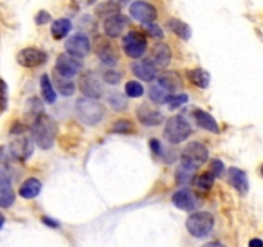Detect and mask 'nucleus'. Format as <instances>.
<instances>
[{"mask_svg": "<svg viewBox=\"0 0 263 247\" xmlns=\"http://www.w3.org/2000/svg\"><path fill=\"white\" fill-rule=\"evenodd\" d=\"M31 135L35 144L41 149H50L55 143L58 135V123L51 116L40 113L33 120L31 126Z\"/></svg>", "mask_w": 263, "mask_h": 247, "instance_id": "f257e3e1", "label": "nucleus"}, {"mask_svg": "<svg viewBox=\"0 0 263 247\" xmlns=\"http://www.w3.org/2000/svg\"><path fill=\"white\" fill-rule=\"evenodd\" d=\"M76 113L82 123L87 126H94L103 120L105 115V108L97 99L84 97L77 99Z\"/></svg>", "mask_w": 263, "mask_h": 247, "instance_id": "f03ea898", "label": "nucleus"}, {"mask_svg": "<svg viewBox=\"0 0 263 247\" xmlns=\"http://www.w3.org/2000/svg\"><path fill=\"white\" fill-rule=\"evenodd\" d=\"M208 156H210V152L204 144L200 142H190L182 149L181 154H180V161L184 167L197 171L202 165L207 162Z\"/></svg>", "mask_w": 263, "mask_h": 247, "instance_id": "7ed1b4c3", "label": "nucleus"}, {"mask_svg": "<svg viewBox=\"0 0 263 247\" xmlns=\"http://www.w3.org/2000/svg\"><path fill=\"white\" fill-rule=\"evenodd\" d=\"M190 134H192V125L182 116H172L164 125L163 136L171 144H179L186 140Z\"/></svg>", "mask_w": 263, "mask_h": 247, "instance_id": "20e7f679", "label": "nucleus"}, {"mask_svg": "<svg viewBox=\"0 0 263 247\" xmlns=\"http://www.w3.org/2000/svg\"><path fill=\"white\" fill-rule=\"evenodd\" d=\"M215 226V218L207 211L194 213L186 219V229L195 238H204L212 232Z\"/></svg>", "mask_w": 263, "mask_h": 247, "instance_id": "39448f33", "label": "nucleus"}, {"mask_svg": "<svg viewBox=\"0 0 263 247\" xmlns=\"http://www.w3.org/2000/svg\"><path fill=\"white\" fill-rule=\"evenodd\" d=\"M122 49L127 57L133 59H139L145 54L148 49L146 38L139 31H130L122 39Z\"/></svg>", "mask_w": 263, "mask_h": 247, "instance_id": "423d86ee", "label": "nucleus"}, {"mask_svg": "<svg viewBox=\"0 0 263 247\" xmlns=\"http://www.w3.org/2000/svg\"><path fill=\"white\" fill-rule=\"evenodd\" d=\"M79 89L86 98L99 99L104 93V85L95 72L87 71L80 76Z\"/></svg>", "mask_w": 263, "mask_h": 247, "instance_id": "0eeeda50", "label": "nucleus"}, {"mask_svg": "<svg viewBox=\"0 0 263 247\" xmlns=\"http://www.w3.org/2000/svg\"><path fill=\"white\" fill-rule=\"evenodd\" d=\"M64 48H66L67 54L79 59L84 58V57H86L90 53L91 45H90L89 36L86 33L76 32L74 35L69 36L67 39Z\"/></svg>", "mask_w": 263, "mask_h": 247, "instance_id": "6e6552de", "label": "nucleus"}, {"mask_svg": "<svg viewBox=\"0 0 263 247\" xmlns=\"http://www.w3.org/2000/svg\"><path fill=\"white\" fill-rule=\"evenodd\" d=\"M130 14L135 21L140 22L141 25L152 23L157 20V8L145 0H135L130 5Z\"/></svg>", "mask_w": 263, "mask_h": 247, "instance_id": "1a4fd4ad", "label": "nucleus"}, {"mask_svg": "<svg viewBox=\"0 0 263 247\" xmlns=\"http://www.w3.org/2000/svg\"><path fill=\"white\" fill-rule=\"evenodd\" d=\"M46 61H48V54L41 49L32 48V46L22 49L17 54L18 64L26 68H36L45 64Z\"/></svg>", "mask_w": 263, "mask_h": 247, "instance_id": "9d476101", "label": "nucleus"}, {"mask_svg": "<svg viewBox=\"0 0 263 247\" xmlns=\"http://www.w3.org/2000/svg\"><path fill=\"white\" fill-rule=\"evenodd\" d=\"M82 68V62L69 54H61L55 61V72L61 76L71 79L76 76Z\"/></svg>", "mask_w": 263, "mask_h": 247, "instance_id": "9b49d317", "label": "nucleus"}, {"mask_svg": "<svg viewBox=\"0 0 263 247\" xmlns=\"http://www.w3.org/2000/svg\"><path fill=\"white\" fill-rule=\"evenodd\" d=\"M136 117L144 126H158L163 122V113L149 103H143L136 108Z\"/></svg>", "mask_w": 263, "mask_h": 247, "instance_id": "f8f14e48", "label": "nucleus"}, {"mask_svg": "<svg viewBox=\"0 0 263 247\" xmlns=\"http://www.w3.org/2000/svg\"><path fill=\"white\" fill-rule=\"evenodd\" d=\"M9 152L18 161H26L33 153V143L28 136L22 135L10 142Z\"/></svg>", "mask_w": 263, "mask_h": 247, "instance_id": "ddd939ff", "label": "nucleus"}, {"mask_svg": "<svg viewBox=\"0 0 263 247\" xmlns=\"http://www.w3.org/2000/svg\"><path fill=\"white\" fill-rule=\"evenodd\" d=\"M172 202L177 208L182 211H193L199 207V200L193 190L187 188L177 190L172 196Z\"/></svg>", "mask_w": 263, "mask_h": 247, "instance_id": "4468645a", "label": "nucleus"}, {"mask_svg": "<svg viewBox=\"0 0 263 247\" xmlns=\"http://www.w3.org/2000/svg\"><path fill=\"white\" fill-rule=\"evenodd\" d=\"M128 18L126 15L117 13V14H113L107 17L104 22V32L108 38L116 39L120 38V35H122L123 30L126 28V26L128 25Z\"/></svg>", "mask_w": 263, "mask_h": 247, "instance_id": "2eb2a0df", "label": "nucleus"}, {"mask_svg": "<svg viewBox=\"0 0 263 247\" xmlns=\"http://www.w3.org/2000/svg\"><path fill=\"white\" fill-rule=\"evenodd\" d=\"M15 195L10 178L4 170H0V207L8 208L14 203Z\"/></svg>", "mask_w": 263, "mask_h": 247, "instance_id": "dca6fc26", "label": "nucleus"}, {"mask_svg": "<svg viewBox=\"0 0 263 247\" xmlns=\"http://www.w3.org/2000/svg\"><path fill=\"white\" fill-rule=\"evenodd\" d=\"M95 50H97V56L99 57L100 61L104 64L109 67H115L118 63V54L117 50L115 49V46L107 40H100L97 43L95 46Z\"/></svg>", "mask_w": 263, "mask_h": 247, "instance_id": "f3484780", "label": "nucleus"}, {"mask_svg": "<svg viewBox=\"0 0 263 247\" xmlns=\"http://www.w3.org/2000/svg\"><path fill=\"white\" fill-rule=\"evenodd\" d=\"M172 58L171 49L167 44L157 43L153 48V53H152V58H149V61L156 66V68H166L170 64Z\"/></svg>", "mask_w": 263, "mask_h": 247, "instance_id": "a211bd4d", "label": "nucleus"}, {"mask_svg": "<svg viewBox=\"0 0 263 247\" xmlns=\"http://www.w3.org/2000/svg\"><path fill=\"white\" fill-rule=\"evenodd\" d=\"M131 71L135 75L138 79L143 80V81L152 82L157 77V68L149 59H143L133 63L131 66Z\"/></svg>", "mask_w": 263, "mask_h": 247, "instance_id": "6ab92c4d", "label": "nucleus"}, {"mask_svg": "<svg viewBox=\"0 0 263 247\" xmlns=\"http://www.w3.org/2000/svg\"><path fill=\"white\" fill-rule=\"evenodd\" d=\"M157 81H158L157 85H159L162 89H164L167 93H170V94L177 92V90L181 89L182 86L181 76L175 71L162 72V74H159L158 76H157Z\"/></svg>", "mask_w": 263, "mask_h": 247, "instance_id": "aec40b11", "label": "nucleus"}, {"mask_svg": "<svg viewBox=\"0 0 263 247\" xmlns=\"http://www.w3.org/2000/svg\"><path fill=\"white\" fill-rule=\"evenodd\" d=\"M229 174V180H230V184L238 190L240 195H247L249 189V182L248 177H247V172L243 171L239 167H230L228 171Z\"/></svg>", "mask_w": 263, "mask_h": 247, "instance_id": "412c9836", "label": "nucleus"}, {"mask_svg": "<svg viewBox=\"0 0 263 247\" xmlns=\"http://www.w3.org/2000/svg\"><path fill=\"white\" fill-rule=\"evenodd\" d=\"M194 120L198 123V126L204 130L210 131L212 134H218L220 133V128H218V123L216 121V118L212 115L207 112V111L203 110H197L194 112Z\"/></svg>", "mask_w": 263, "mask_h": 247, "instance_id": "4be33fe9", "label": "nucleus"}, {"mask_svg": "<svg viewBox=\"0 0 263 247\" xmlns=\"http://www.w3.org/2000/svg\"><path fill=\"white\" fill-rule=\"evenodd\" d=\"M41 188H43V185H41L40 180L36 179V178H28L20 187L18 195L26 200H31V198H35L36 196H39V193L41 192Z\"/></svg>", "mask_w": 263, "mask_h": 247, "instance_id": "5701e85b", "label": "nucleus"}, {"mask_svg": "<svg viewBox=\"0 0 263 247\" xmlns=\"http://www.w3.org/2000/svg\"><path fill=\"white\" fill-rule=\"evenodd\" d=\"M167 28L185 41H187L192 38V27L181 20L170 18V20L167 21Z\"/></svg>", "mask_w": 263, "mask_h": 247, "instance_id": "b1692460", "label": "nucleus"}, {"mask_svg": "<svg viewBox=\"0 0 263 247\" xmlns=\"http://www.w3.org/2000/svg\"><path fill=\"white\" fill-rule=\"evenodd\" d=\"M72 30V22L68 18H59L51 23L50 32L54 40H62L66 38Z\"/></svg>", "mask_w": 263, "mask_h": 247, "instance_id": "393cba45", "label": "nucleus"}, {"mask_svg": "<svg viewBox=\"0 0 263 247\" xmlns=\"http://www.w3.org/2000/svg\"><path fill=\"white\" fill-rule=\"evenodd\" d=\"M53 82L55 84L57 92L63 95V97H71V95L74 94V90H76L74 82L72 80L67 79V77L61 76L55 71L53 74Z\"/></svg>", "mask_w": 263, "mask_h": 247, "instance_id": "a878e982", "label": "nucleus"}, {"mask_svg": "<svg viewBox=\"0 0 263 247\" xmlns=\"http://www.w3.org/2000/svg\"><path fill=\"white\" fill-rule=\"evenodd\" d=\"M187 79L195 86L200 87V89H205V87L210 86L211 75L204 68H194L187 72Z\"/></svg>", "mask_w": 263, "mask_h": 247, "instance_id": "bb28decb", "label": "nucleus"}, {"mask_svg": "<svg viewBox=\"0 0 263 247\" xmlns=\"http://www.w3.org/2000/svg\"><path fill=\"white\" fill-rule=\"evenodd\" d=\"M40 92L43 95V99L48 104H53L57 100V93L53 87V82L50 81V77L48 74H44L40 77Z\"/></svg>", "mask_w": 263, "mask_h": 247, "instance_id": "cd10ccee", "label": "nucleus"}, {"mask_svg": "<svg viewBox=\"0 0 263 247\" xmlns=\"http://www.w3.org/2000/svg\"><path fill=\"white\" fill-rule=\"evenodd\" d=\"M107 100L108 103H109L110 107L115 111H117V112H122V111H125L126 108L128 107L127 97H126L125 94H122L121 92H117V90L110 92Z\"/></svg>", "mask_w": 263, "mask_h": 247, "instance_id": "c85d7f7f", "label": "nucleus"}, {"mask_svg": "<svg viewBox=\"0 0 263 247\" xmlns=\"http://www.w3.org/2000/svg\"><path fill=\"white\" fill-rule=\"evenodd\" d=\"M175 178H176V183L180 185H190L195 182V170L187 169V167H184L182 165H180L176 170V174H175Z\"/></svg>", "mask_w": 263, "mask_h": 247, "instance_id": "c756f323", "label": "nucleus"}, {"mask_svg": "<svg viewBox=\"0 0 263 247\" xmlns=\"http://www.w3.org/2000/svg\"><path fill=\"white\" fill-rule=\"evenodd\" d=\"M120 12V7L116 5L115 3L105 2V3H100L99 5H97L95 8V14L99 15V17H109V15L117 14Z\"/></svg>", "mask_w": 263, "mask_h": 247, "instance_id": "7c9ffc66", "label": "nucleus"}, {"mask_svg": "<svg viewBox=\"0 0 263 247\" xmlns=\"http://www.w3.org/2000/svg\"><path fill=\"white\" fill-rule=\"evenodd\" d=\"M215 175L212 171H204L203 174H200L199 177L195 178V184L198 185V188L202 190H210L212 189L213 183H215Z\"/></svg>", "mask_w": 263, "mask_h": 247, "instance_id": "2f4dec72", "label": "nucleus"}, {"mask_svg": "<svg viewBox=\"0 0 263 247\" xmlns=\"http://www.w3.org/2000/svg\"><path fill=\"white\" fill-rule=\"evenodd\" d=\"M168 95L170 93H167L166 90L162 89L159 85H152L151 89H149V98H151L154 103H158V104L166 103Z\"/></svg>", "mask_w": 263, "mask_h": 247, "instance_id": "473e14b6", "label": "nucleus"}, {"mask_svg": "<svg viewBox=\"0 0 263 247\" xmlns=\"http://www.w3.org/2000/svg\"><path fill=\"white\" fill-rule=\"evenodd\" d=\"M44 112V107L41 104V100L39 98L32 97L26 102V113L30 116H33V120L37 117L40 113Z\"/></svg>", "mask_w": 263, "mask_h": 247, "instance_id": "72a5a7b5", "label": "nucleus"}, {"mask_svg": "<svg viewBox=\"0 0 263 247\" xmlns=\"http://www.w3.org/2000/svg\"><path fill=\"white\" fill-rule=\"evenodd\" d=\"M134 130H135V128H134V123L130 120L121 118V120H117L113 123V128L110 131L116 134H131Z\"/></svg>", "mask_w": 263, "mask_h": 247, "instance_id": "f704fd0d", "label": "nucleus"}, {"mask_svg": "<svg viewBox=\"0 0 263 247\" xmlns=\"http://www.w3.org/2000/svg\"><path fill=\"white\" fill-rule=\"evenodd\" d=\"M126 97L130 98H140L144 94V87L140 82L138 81H128L125 85Z\"/></svg>", "mask_w": 263, "mask_h": 247, "instance_id": "c9c22d12", "label": "nucleus"}, {"mask_svg": "<svg viewBox=\"0 0 263 247\" xmlns=\"http://www.w3.org/2000/svg\"><path fill=\"white\" fill-rule=\"evenodd\" d=\"M189 97L185 93H179V94H170L167 98V102L170 105V110H175V108H179L181 105H184L185 103H187Z\"/></svg>", "mask_w": 263, "mask_h": 247, "instance_id": "e433bc0d", "label": "nucleus"}, {"mask_svg": "<svg viewBox=\"0 0 263 247\" xmlns=\"http://www.w3.org/2000/svg\"><path fill=\"white\" fill-rule=\"evenodd\" d=\"M122 77H123L122 72L116 71V69H107V71L103 74V80H104V82H107V84L109 85L120 84Z\"/></svg>", "mask_w": 263, "mask_h": 247, "instance_id": "4c0bfd02", "label": "nucleus"}, {"mask_svg": "<svg viewBox=\"0 0 263 247\" xmlns=\"http://www.w3.org/2000/svg\"><path fill=\"white\" fill-rule=\"evenodd\" d=\"M143 28H144V31H145V32L151 36V38L159 39V40L164 38V33H163V31H162V28L159 27L158 25H156L154 22L145 23V25H143Z\"/></svg>", "mask_w": 263, "mask_h": 247, "instance_id": "58836bf2", "label": "nucleus"}, {"mask_svg": "<svg viewBox=\"0 0 263 247\" xmlns=\"http://www.w3.org/2000/svg\"><path fill=\"white\" fill-rule=\"evenodd\" d=\"M8 107V85L0 79V111H5Z\"/></svg>", "mask_w": 263, "mask_h": 247, "instance_id": "ea45409f", "label": "nucleus"}, {"mask_svg": "<svg viewBox=\"0 0 263 247\" xmlns=\"http://www.w3.org/2000/svg\"><path fill=\"white\" fill-rule=\"evenodd\" d=\"M211 165H212L213 175H215L216 178H220L221 175L223 174V170H225V165H223V162L221 161V160L213 158L212 161H211Z\"/></svg>", "mask_w": 263, "mask_h": 247, "instance_id": "a19ab883", "label": "nucleus"}, {"mask_svg": "<svg viewBox=\"0 0 263 247\" xmlns=\"http://www.w3.org/2000/svg\"><path fill=\"white\" fill-rule=\"evenodd\" d=\"M50 21H51V15L50 13H48L46 10H40V12L35 15V23L39 26L46 25V23L50 22Z\"/></svg>", "mask_w": 263, "mask_h": 247, "instance_id": "79ce46f5", "label": "nucleus"}, {"mask_svg": "<svg viewBox=\"0 0 263 247\" xmlns=\"http://www.w3.org/2000/svg\"><path fill=\"white\" fill-rule=\"evenodd\" d=\"M149 147H151L152 152H153L154 154H157V156H161V157L164 156L163 148H162V144L158 139H151V140H149Z\"/></svg>", "mask_w": 263, "mask_h": 247, "instance_id": "37998d69", "label": "nucleus"}, {"mask_svg": "<svg viewBox=\"0 0 263 247\" xmlns=\"http://www.w3.org/2000/svg\"><path fill=\"white\" fill-rule=\"evenodd\" d=\"M41 221H43L46 226H50V228H59L58 221L51 219L50 216H43V218H41Z\"/></svg>", "mask_w": 263, "mask_h": 247, "instance_id": "c03bdc74", "label": "nucleus"}, {"mask_svg": "<svg viewBox=\"0 0 263 247\" xmlns=\"http://www.w3.org/2000/svg\"><path fill=\"white\" fill-rule=\"evenodd\" d=\"M25 130H26V126L23 125V123L14 122V125H13L12 129H10V134H17V135H20V134H23V131Z\"/></svg>", "mask_w": 263, "mask_h": 247, "instance_id": "a18cd8bd", "label": "nucleus"}, {"mask_svg": "<svg viewBox=\"0 0 263 247\" xmlns=\"http://www.w3.org/2000/svg\"><path fill=\"white\" fill-rule=\"evenodd\" d=\"M249 247H263V242L259 238H253L249 241Z\"/></svg>", "mask_w": 263, "mask_h": 247, "instance_id": "49530a36", "label": "nucleus"}, {"mask_svg": "<svg viewBox=\"0 0 263 247\" xmlns=\"http://www.w3.org/2000/svg\"><path fill=\"white\" fill-rule=\"evenodd\" d=\"M202 247H226L225 244L220 243V242H208V243L203 244Z\"/></svg>", "mask_w": 263, "mask_h": 247, "instance_id": "de8ad7c7", "label": "nucleus"}, {"mask_svg": "<svg viewBox=\"0 0 263 247\" xmlns=\"http://www.w3.org/2000/svg\"><path fill=\"white\" fill-rule=\"evenodd\" d=\"M110 2L112 3H115L116 5H118V7H123V5H126L127 4L128 2H130V0H110Z\"/></svg>", "mask_w": 263, "mask_h": 247, "instance_id": "09e8293b", "label": "nucleus"}, {"mask_svg": "<svg viewBox=\"0 0 263 247\" xmlns=\"http://www.w3.org/2000/svg\"><path fill=\"white\" fill-rule=\"evenodd\" d=\"M4 157H5V153H4V147L0 146V162H2L3 160H4Z\"/></svg>", "mask_w": 263, "mask_h": 247, "instance_id": "8fccbe9b", "label": "nucleus"}, {"mask_svg": "<svg viewBox=\"0 0 263 247\" xmlns=\"http://www.w3.org/2000/svg\"><path fill=\"white\" fill-rule=\"evenodd\" d=\"M4 221H5V219H4V216H3V214L0 213V229H2V226L4 225Z\"/></svg>", "mask_w": 263, "mask_h": 247, "instance_id": "3c124183", "label": "nucleus"}]
</instances>
